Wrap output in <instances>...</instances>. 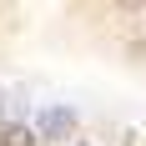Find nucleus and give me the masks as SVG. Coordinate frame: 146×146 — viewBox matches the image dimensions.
<instances>
[{"instance_id":"1","label":"nucleus","mask_w":146,"mask_h":146,"mask_svg":"<svg viewBox=\"0 0 146 146\" xmlns=\"http://www.w3.org/2000/svg\"><path fill=\"white\" fill-rule=\"evenodd\" d=\"M71 126H76L71 111H45V116H40V131L45 136H71Z\"/></svg>"},{"instance_id":"2","label":"nucleus","mask_w":146,"mask_h":146,"mask_svg":"<svg viewBox=\"0 0 146 146\" xmlns=\"http://www.w3.org/2000/svg\"><path fill=\"white\" fill-rule=\"evenodd\" d=\"M0 146H35V131L20 126V121H10V126L0 131Z\"/></svg>"},{"instance_id":"3","label":"nucleus","mask_w":146,"mask_h":146,"mask_svg":"<svg viewBox=\"0 0 146 146\" xmlns=\"http://www.w3.org/2000/svg\"><path fill=\"white\" fill-rule=\"evenodd\" d=\"M121 5H136V0H121Z\"/></svg>"}]
</instances>
